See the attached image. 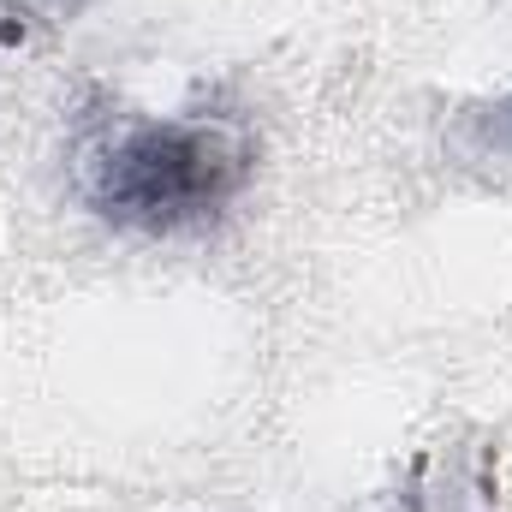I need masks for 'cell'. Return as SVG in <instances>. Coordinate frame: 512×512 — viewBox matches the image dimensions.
I'll list each match as a JSON object with an SVG mask.
<instances>
[{
	"mask_svg": "<svg viewBox=\"0 0 512 512\" xmlns=\"http://www.w3.org/2000/svg\"><path fill=\"white\" fill-rule=\"evenodd\" d=\"M245 143L227 126H191V120H126L84 155V191L108 221H126L143 233H173L245 185Z\"/></svg>",
	"mask_w": 512,
	"mask_h": 512,
	"instance_id": "6da1fadb",
	"label": "cell"
}]
</instances>
